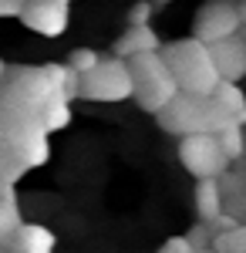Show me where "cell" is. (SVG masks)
Instances as JSON below:
<instances>
[{"mask_svg": "<svg viewBox=\"0 0 246 253\" xmlns=\"http://www.w3.org/2000/svg\"><path fill=\"white\" fill-rule=\"evenodd\" d=\"M64 64L41 68H7L0 81V152L17 159L31 172L51 159V142L41 128V112L54 95H61Z\"/></svg>", "mask_w": 246, "mask_h": 253, "instance_id": "6da1fadb", "label": "cell"}, {"mask_svg": "<svg viewBox=\"0 0 246 253\" xmlns=\"http://www.w3.org/2000/svg\"><path fill=\"white\" fill-rule=\"evenodd\" d=\"M155 122H159L162 132H169V135H175V138L219 135L229 125H240L216 98H192V95H175L169 105L155 115Z\"/></svg>", "mask_w": 246, "mask_h": 253, "instance_id": "7a4b0ae2", "label": "cell"}, {"mask_svg": "<svg viewBox=\"0 0 246 253\" xmlns=\"http://www.w3.org/2000/svg\"><path fill=\"white\" fill-rule=\"evenodd\" d=\"M159 54L165 61L179 95L212 98L216 84H219V75L212 68V58H209L206 44H199V41H192V38H179V41H172V44H165Z\"/></svg>", "mask_w": 246, "mask_h": 253, "instance_id": "3957f363", "label": "cell"}, {"mask_svg": "<svg viewBox=\"0 0 246 253\" xmlns=\"http://www.w3.org/2000/svg\"><path fill=\"white\" fill-rule=\"evenodd\" d=\"M125 68H128V78H132V101L142 112L159 115L179 95L162 54H135V58L125 61Z\"/></svg>", "mask_w": 246, "mask_h": 253, "instance_id": "277c9868", "label": "cell"}, {"mask_svg": "<svg viewBox=\"0 0 246 253\" xmlns=\"http://www.w3.org/2000/svg\"><path fill=\"white\" fill-rule=\"evenodd\" d=\"M246 27V0H206L192 20V41L199 44H219V41L240 34Z\"/></svg>", "mask_w": 246, "mask_h": 253, "instance_id": "5b68a950", "label": "cell"}, {"mask_svg": "<svg viewBox=\"0 0 246 253\" xmlns=\"http://www.w3.org/2000/svg\"><path fill=\"white\" fill-rule=\"evenodd\" d=\"M78 98L84 101H128L132 98V78H128V68L125 61L118 58H101L88 71L78 78Z\"/></svg>", "mask_w": 246, "mask_h": 253, "instance_id": "8992f818", "label": "cell"}, {"mask_svg": "<svg viewBox=\"0 0 246 253\" xmlns=\"http://www.w3.org/2000/svg\"><path fill=\"white\" fill-rule=\"evenodd\" d=\"M179 162H182V169H186L189 175H196V182H199V179H219V175L233 166V162L223 156L216 135H186V138H179Z\"/></svg>", "mask_w": 246, "mask_h": 253, "instance_id": "52a82bcc", "label": "cell"}, {"mask_svg": "<svg viewBox=\"0 0 246 253\" xmlns=\"http://www.w3.org/2000/svg\"><path fill=\"white\" fill-rule=\"evenodd\" d=\"M17 20L41 38H61L71 20V3L68 0H27Z\"/></svg>", "mask_w": 246, "mask_h": 253, "instance_id": "ba28073f", "label": "cell"}, {"mask_svg": "<svg viewBox=\"0 0 246 253\" xmlns=\"http://www.w3.org/2000/svg\"><path fill=\"white\" fill-rule=\"evenodd\" d=\"M209 58H212V68H216L219 81L240 84L246 78V38H243V31L226 38V41H219V44H212L209 47Z\"/></svg>", "mask_w": 246, "mask_h": 253, "instance_id": "9c48e42d", "label": "cell"}, {"mask_svg": "<svg viewBox=\"0 0 246 253\" xmlns=\"http://www.w3.org/2000/svg\"><path fill=\"white\" fill-rule=\"evenodd\" d=\"M159 51H162V41H159V34L152 31V24H149V27H128L122 38L115 41L112 58L128 61L135 54H159Z\"/></svg>", "mask_w": 246, "mask_h": 253, "instance_id": "30bf717a", "label": "cell"}, {"mask_svg": "<svg viewBox=\"0 0 246 253\" xmlns=\"http://www.w3.org/2000/svg\"><path fill=\"white\" fill-rule=\"evenodd\" d=\"M57 236L41 223H20V230L10 240V253H54Z\"/></svg>", "mask_w": 246, "mask_h": 253, "instance_id": "8fae6325", "label": "cell"}, {"mask_svg": "<svg viewBox=\"0 0 246 253\" xmlns=\"http://www.w3.org/2000/svg\"><path fill=\"white\" fill-rule=\"evenodd\" d=\"M196 213H199V223H212L223 213V196H219L216 179H199V186H196Z\"/></svg>", "mask_w": 246, "mask_h": 253, "instance_id": "7c38bea8", "label": "cell"}, {"mask_svg": "<svg viewBox=\"0 0 246 253\" xmlns=\"http://www.w3.org/2000/svg\"><path fill=\"white\" fill-rule=\"evenodd\" d=\"M68 125H71V101H64L61 95H54L44 105V112H41V128H44V135L51 138L54 132L68 128Z\"/></svg>", "mask_w": 246, "mask_h": 253, "instance_id": "4fadbf2b", "label": "cell"}, {"mask_svg": "<svg viewBox=\"0 0 246 253\" xmlns=\"http://www.w3.org/2000/svg\"><path fill=\"white\" fill-rule=\"evenodd\" d=\"M212 98H216V101H219V105H223V108H226L240 125L246 122V95H243V88H240V84H226V81H219V84H216V91H212Z\"/></svg>", "mask_w": 246, "mask_h": 253, "instance_id": "5bb4252c", "label": "cell"}, {"mask_svg": "<svg viewBox=\"0 0 246 253\" xmlns=\"http://www.w3.org/2000/svg\"><path fill=\"white\" fill-rule=\"evenodd\" d=\"M209 250L212 253H246V226H236L229 233H212Z\"/></svg>", "mask_w": 246, "mask_h": 253, "instance_id": "9a60e30c", "label": "cell"}, {"mask_svg": "<svg viewBox=\"0 0 246 253\" xmlns=\"http://www.w3.org/2000/svg\"><path fill=\"white\" fill-rule=\"evenodd\" d=\"M216 142H219V149H223V156H226L229 162H240V159H243V125L223 128V132L216 135Z\"/></svg>", "mask_w": 246, "mask_h": 253, "instance_id": "2e32d148", "label": "cell"}, {"mask_svg": "<svg viewBox=\"0 0 246 253\" xmlns=\"http://www.w3.org/2000/svg\"><path fill=\"white\" fill-rule=\"evenodd\" d=\"M98 61H101V54H98L95 47H75V51L68 54V64H64V68L75 71L78 78H81V75H88V71L95 68Z\"/></svg>", "mask_w": 246, "mask_h": 253, "instance_id": "e0dca14e", "label": "cell"}, {"mask_svg": "<svg viewBox=\"0 0 246 253\" xmlns=\"http://www.w3.org/2000/svg\"><path fill=\"white\" fill-rule=\"evenodd\" d=\"M152 0H138V3H132L128 7V27H149L152 20Z\"/></svg>", "mask_w": 246, "mask_h": 253, "instance_id": "ac0fdd59", "label": "cell"}, {"mask_svg": "<svg viewBox=\"0 0 246 253\" xmlns=\"http://www.w3.org/2000/svg\"><path fill=\"white\" fill-rule=\"evenodd\" d=\"M186 243H189L192 250H209V243H212V230H209L206 223H192V230L186 233Z\"/></svg>", "mask_w": 246, "mask_h": 253, "instance_id": "d6986e66", "label": "cell"}, {"mask_svg": "<svg viewBox=\"0 0 246 253\" xmlns=\"http://www.w3.org/2000/svg\"><path fill=\"white\" fill-rule=\"evenodd\" d=\"M159 253H192V247L186 243V236H169Z\"/></svg>", "mask_w": 246, "mask_h": 253, "instance_id": "ffe728a7", "label": "cell"}, {"mask_svg": "<svg viewBox=\"0 0 246 253\" xmlns=\"http://www.w3.org/2000/svg\"><path fill=\"white\" fill-rule=\"evenodd\" d=\"M27 0H0V17H20Z\"/></svg>", "mask_w": 246, "mask_h": 253, "instance_id": "44dd1931", "label": "cell"}, {"mask_svg": "<svg viewBox=\"0 0 246 253\" xmlns=\"http://www.w3.org/2000/svg\"><path fill=\"white\" fill-rule=\"evenodd\" d=\"M3 75H7V64H3V58H0V81H3Z\"/></svg>", "mask_w": 246, "mask_h": 253, "instance_id": "7402d4cb", "label": "cell"}, {"mask_svg": "<svg viewBox=\"0 0 246 253\" xmlns=\"http://www.w3.org/2000/svg\"><path fill=\"white\" fill-rule=\"evenodd\" d=\"M0 253H10V247H7V243H0Z\"/></svg>", "mask_w": 246, "mask_h": 253, "instance_id": "603a6c76", "label": "cell"}, {"mask_svg": "<svg viewBox=\"0 0 246 253\" xmlns=\"http://www.w3.org/2000/svg\"><path fill=\"white\" fill-rule=\"evenodd\" d=\"M192 253H212V250H192Z\"/></svg>", "mask_w": 246, "mask_h": 253, "instance_id": "cb8c5ba5", "label": "cell"}, {"mask_svg": "<svg viewBox=\"0 0 246 253\" xmlns=\"http://www.w3.org/2000/svg\"><path fill=\"white\" fill-rule=\"evenodd\" d=\"M159 3H172V0H159Z\"/></svg>", "mask_w": 246, "mask_h": 253, "instance_id": "d4e9b609", "label": "cell"}, {"mask_svg": "<svg viewBox=\"0 0 246 253\" xmlns=\"http://www.w3.org/2000/svg\"><path fill=\"white\" fill-rule=\"evenodd\" d=\"M68 3H75V0H68Z\"/></svg>", "mask_w": 246, "mask_h": 253, "instance_id": "484cf974", "label": "cell"}]
</instances>
